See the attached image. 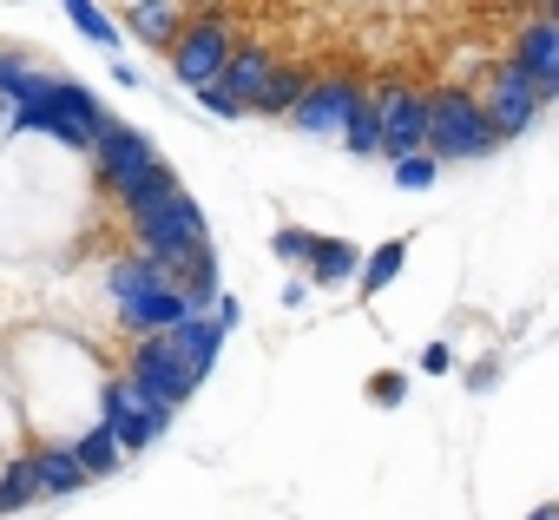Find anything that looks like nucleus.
I'll return each mask as SVG.
<instances>
[{"mask_svg":"<svg viewBox=\"0 0 559 520\" xmlns=\"http://www.w3.org/2000/svg\"><path fill=\"white\" fill-rule=\"evenodd\" d=\"M198 106H204V113H217V119H237V106H230L217 86H204V93H198Z\"/></svg>","mask_w":559,"mask_h":520,"instance_id":"obj_27","label":"nucleus"},{"mask_svg":"<svg viewBox=\"0 0 559 520\" xmlns=\"http://www.w3.org/2000/svg\"><path fill=\"white\" fill-rule=\"evenodd\" d=\"M369 402H376V409H402V402H408V376H402V369L369 376Z\"/></svg>","mask_w":559,"mask_h":520,"instance_id":"obj_25","label":"nucleus"},{"mask_svg":"<svg viewBox=\"0 0 559 520\" xmlns=\"http://www.w3.org/2000/svg\"><path fill=\"white\" fill-rule=\"evenodd\" d=\"M421 369H428V376H448V369H454L448 343H428V350H421Z\"/></svg>","mask_w":559,"mask_h":520,"instance_id":"obj_26","label":"nucleus"},{"mask_svg":"<svg viewBox=\"0 0 559 520\" xmlns=\"http://www.w3.org/2000/svg\"><path fill=\"white\" fill-rule=\"evenodd\" d=\"M362 271V244H349V237H317V257H310V264H304V277L310 284H349Z\"/></svg>","mask_w":559,"mask_h":520,"instance_id":"obj_16","label":"nucleus"},{"mask_svg":"<svg viewBox=\"0 0 559 520\" xmlns=\"http://www.w3.org/2000/svg\"><path fill=\"white\" fill-rule=\"evenodd\" d=\"M237 317H243V310H237V297H217V317H211V323H217V330H230Z\"/></svg>","mask_w":559,"mask_h":520,"instance_id":"obj_29","label":"nucleus"},{"mask_svg":"<svg viewBox=\"0 0 559 520\" xmlns=\"http://www.w3.org/2000/svg\"><path fill=\"white\" fill-rule=\"evenodd\" d=\"M119 376H126L152 409H165V415L198 389V382H191V369H185V356H178V343H171V330H165V336H139Z\"/></svg>","mask_w":559,"mask_h":520,"instance_id":"obj_6","label":"nucleus"},{"mask_svg":"<svg viewBox=\"0 0 559 520\" xmlns=\"http://www.w3.org/2000/svg\"><path fill=\"white\" fill-rule=\"evenodd\" d=\"M526 520H559V507H533V513H526Z\"/></svg>","mask_w":559,"mask_h":520,"instance_id":"obj_30","label":"nucleus"},{"mask_svg":"<svg viewBox=\"0 0 559 520\" xmlns=\"http://www.w3.org/2000/svg\"><path fill=\"white\" fill-rule=\"evenodd\" d=\"M270 250L284 257V264H310V257H317V231H297V224H276V231H270Z\"/></svg>","mask_w":559,"mask_h":520,"instance_id":"obj_23","label":"nucleus"},{"mask_svg":"<svg viewBox=\"0 0 559 520\" xmlns=\"http://www.w3.org/2000/svg\"><path fill=\"white\" fill-rule=\"evenodd\" d=\"M67 21H73L93 47H106V54H119V40H126V34H119V21H112L106 8H93V0H67Z\"/></svg>","mask_w":559,"mask_h":520,"instance_id":"obj_20","label":"nucleus"},{"mask_svg":"<svg viewBox=\"0 0 559 520\" xmlns=\"http://www.w3.org/2000/svg\"><path fill=\"white\" fill-rule=\"evenodd\" d=\"M376 106V126H382V158L402 165V158H421L428 152V93H415L408 80H382L369 93Z\"/></svg>","mask_w":559,"mask_h":520,"instance_id":"obj_5","label":"nucleus"},{"mask_svg":"<svg viewBox=\"0 0 559 520\" xmlns=\"http://www.w3.org/2000/svg\"><path fill=\"white\" fill-rule=\"evenodd\" d=\"M546 93H559V73H552V80H546Z\"/></svg>","mask_w":559,"mask_h":520,"instance_id":"obj_31","label":"nucleus"},{"mask_svg":"<svg viewBox=\"0 0 559 520\" xmlns=\"http://www.w3.org/2000/svg\"><path fill=\"white\" fill-rule=\"evenodd\" d=\"M362 99H369V86L356 73H317L310 93H304V106L290 113V126L310 132V139H343V126H349V113Z\"/></svg>","mask_w":559,"mask_h":520,"instance_id":"obj_9","label":"nucleus"},{"mask_svg":"<svg viewBox=\"0 0 559 520\" xmlns=\"http://www.w3.org/2000/svg\"><path fill=\"white\" fill-rule=\"evenodd\" d=\"M171 343H178V356H185V369H191V382H204V376L217 369V350H224V330H217L211 317H185V323L171 330Z\"/></svg>","mask_w":559,"mask_h":520,"instance_id":"obj_14","label":"nucleus"},{"mask_svg":"<svg viewBox=\"0 0 559 520\" xmlns=\"http://www.w3.org/2000/svg\"><path fill=\"white\" fill-rule=\"evenodd\" d=\"M310 80H317L310 67H276V73H270V86H263V99H257V113H263V119H290V113L304 106Z\"/></svg>","mask_w":559,"mask_h":520,"instance_id":"obj_17","label":"nucleus"},{"mask_svg":"<svg viewBox=\"0 0 559 520\" xmlns=\"http://www.w3.org/2000/svg\"><path fill=\"white\" fill-rule=\"evenodd\" d=\"M27 461H34L40 494H80V487H86V468H80L73 441H47V448H34Z\"/></svg>","mask_w":559,"mask_h":520,"instance_id":"obj_15","label":"nucleus"},{"mask_svg":"<svg viewBox=\"0 0 559 520\" xmlns=\"http://www.w3.org/2000/svg\"><path fill=\"white\" fill-rule=\"evenodd\" d=\"M539 80L533 73H520L513 60H500L493 73H487V86H480V113H487V126H493V139H520L533 119H539Z\"/></svg>","mask_w":559,"mask_h":520,"instance_id":"obj_8","label":"nucleus"},{"mask_svg":"<svg viewBox=\"0 0 559 520\" xmlns=\"http://www.w3.org/2000/svg\"><path fill=\"white\" fill-rule=\"evenodd\" d=\"M343 145H349L356 158H376V152H382V126H376V106H369V99L349 113V126H343Z\"/></svg>","mask_w":559,"mask_h":520,"instance_id":"obj_22","label":"nucleus"},{"mask_svg":"<svg viewBox=\"0 0 559 520\" xmlns=\"http://www.w3.org/2000/svg\"><path fill=\"white\" fill-rule=\"evenodd\" d=\"M99 126H106L99 99H93L80 80H67V73H60V86H53V99H47V106L14 113V132H53V139H60V145H73V152H93Z\"/></svg>","mask_w":559,"mask_h":520,"instance_id":"obj_3","label":"nucleus"},{"mask_svg":"<svg viewBox=\"0 0 559 520\" xmlns=\"http://www.w3.org/2000/svg\"><path fill=\"white\" fill-rule=\"evenodd\" d=\"M435 178H441V165H435L428 152H421V158H402V165H395V185H402V191H435Z\"/></svg>","mask_w":559,"mask_h":520,"instance_id":"obj_24","label":"nucleus"},{"mask_svg":"<svg viewBox=\"0 0 559 520\" xmlns=\"http://www.w3.org/2000/svg\"><path fill=\"white\" fill-rule=\"evenodd\" d=\"M552 21H559V8H552Z\"/></svg>","mask_w":559,"mask_h":520,"instance_id":"obj_32","label":"nucleus"},{"mask_svg":"<svg viewBox=\"0 0 559 520\" xmlns=\"http://www.w3.org/2000/svg\"><path fill=\"white\" fill-rule=\"evenodd\" d=\"M310 304V277H297V284H284V310H304Z\"/></svg>","mask_w":559,"mask_h":520,"instance_id":"obj_28","label":"nucleus"},{"mask_svg":"<svg viewBox=\"0 0 559 520\" xmlns=\"http://www.w3.org/2000/svg\"><path fill=\"white\" fill-rule=\"evenodd\" d=\"M93 152H99V178H106V191H112L119 204H126L132 191H145V178L165 165L158 145H152L139 126H126V119H106L99 139H93Z\"/></svg>","mask_w":559,"mask_h":520,"instance_id":"obj_7","label":"nucleus"},{"mask_svg":"<svg viewBox=\"0 0 559 520\" xmlns=\"http://www.w3.org/2000/svg\"><path fill=\"white\" fill-rule=\"evenodd\" d=\"M513 67H520V73H533V80H539V93H546V80L559 73V21H552V14L520 21V34H513Z\"/></svg>","mask_w":559,"mask_h":520,"instance_id":"obj_12","label":"nucleus"},{"mask_svg":"<svg viewBox=\"0 0 559 520\" xmlns=\"http://www.w3.org/2000/svg\"><path fill=\"white\" fill-rule=\"evenodd\" d=\"M408 244H415V237H389V244H376V250L362 257V271H356L362 297H376V291H389V284L402 277V264H408Z\"/></svg>","mask_w":559,"mask_h":520,"instance_id":"obj_18","label":"nucleus"},{"mask_svg":"<svg viewBox=\"0 0 559 520\" xmlns=\"http://www.w3.org/2000/svg\"><path fill=\"white\" fill-rule=\"evenodd\" d=\"M284 67L263 40H237V54H230V67L217 73V93L237 106V113H257V99H263V86H270V73Z\"/></svg>","mask_w":559,"mask_h":520,"instance_id":"obj_11","label":"nucleus"},{"mask_svg":"<svg viewBox=\"0 0 559 520\" xmlns=\"http://www.w3.org/2000/svg\"><path fill=\"white\" fill-rule=\"evenodd\" d=\"M493 145L500 139H493V126L480 113V93H467V86H435L428 93V158L435 165L441 158H480Z\"/></svg>","mask_w":559,"mask_h":520,"instance_id":"obj_2","label":"nucleus"},{"mask_svg":"<svg viewBox=\"0 0 559 520\" xmlns=\"http://www.w3.org/2000/svg\"><path fill=\"white\" fill-rule=\"evenodd\" d=\"M230 54H237L230 14H198V21H185V34L171 47V73H178V86L204 93V86H217V73L230 67Z\"/></svg>","mask_w":559,"mask_h":520,"instance_id":"obj_4","label":"nucleus"},{"mask_svg":"<svg viewBox=\"0 0 559 520\" xmlns=\"http://www.w3.org/2000/svg\"><path fill=\"white\" fill-rule=\"evenodd\" d=\"M99 422L119 435V448H126V454L152 448V441L171 428V415H165V409H152V402H145V395H139L126 376H112V382L99 389Z\"/></svg>","mask_w":559,"mask_h":520,"instance_id":"obj_10","label":"nucleus"},{"mask_svg":"<svg viewBox=\"0 0 559 520\" xmlns=\"http://www.w3.org/2000/svg\"><path fill=\"white\" fill-rule=\"evenodd\" d=\"M119 34H139V40H152V47L165 54V47H178V34H185V8H171V0H165V8H158V0H139V8L119 14Z\"/></svg>","mask_w":559,"mask_h":520,"instance_id":"obj_13","label":"nucleus"},{"mask_svg":"<svg viewBox=\"0 0 559 520\" xmlns=\"http://www.w3.org/2000/svg\"><path fill=\"white\" fill-rule=\"evenodd\" d=\"M73 454H80V468H86V481H106L119 461H126V448H119V435L106 428V422H93L80 441H73Z\"/></svg>","mask_w":559,"mask_h":520,"instance_id":"obj_19","label":"nucleus"},{"mask_svg":"<svg viewBox=\"0 0 559 520\" xmlns=\"http://www.w3.org/2000/svg\"><path fill=\"white\" fill-rule=\"evenodd\" d=\"M27 500H40V481H34V461H27V454H14V461H8V474H0V513H21Z\"/></svg>","mask_w":559,"mask_h":520,"instance_id":"obj_21","label":"nucleus"},{"mask_svg":"<svg viewBox=\"0 0 559 520\" xmlns=\"http://www.w3.org/2000/svg\"><path fill=\"white\" fill-rule=\"evenodd\" d=\"M106 297H112V317L132 330V336H165V330H178L191 310H185V297H178V284L171 277H158L145 257L132 250V257H112V271H106Z\"/></svg>","mask_w":559,"mask_h":520,"instance_id":"obj_1","label":"nucleus"}]
</instances>
